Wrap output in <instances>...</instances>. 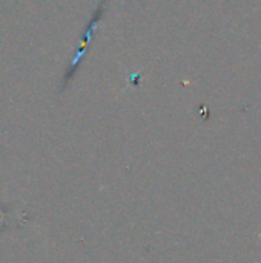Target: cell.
I'll use <instances>...</instances> for the list:
<instances>
[{"mask_svg":"<svg viewBox=\"0 0 261 263\" xmlns=\"http://www.w3.org/2000/svg\"><path fill=\"white\" fill-rule=\"evenodd\" d=\"M105 11H106V0H102V2L98 3L97 9L94 11V15H92V18H91V22L86 25L85 34H83V40H82V43H80V48H78L77 54L74 55V59H72V62H71V68H69V71H68V74H66V80H69V79H72V77H74V74H75V71H77L78 65H80V59L85 55L86 48H88V46H89V43H91L92 32L95 31V28H97V25L100 23V20L103 18Z\"/></svg>","mask_w":261,"mask_h":263,"instance_id":"6da1fadb","label":"cell"}]
</instances>
